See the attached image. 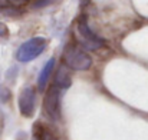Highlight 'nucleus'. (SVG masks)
<instances>
[{
  "mask_svg": "<svg viewBox=\"0 0 148 140\" xmlns=\"http://www.w3.org/2000/svg\"><path fill=\"white\" fill-rule=\"evenodd\" d=\"M63 63L72 70H88L92 66V57L78 46H68L63 53Z\"/></svg>",
  "mask_w": 148,
  "mask_h": 140,
  "instance_id": "nucleus-1",
  "label": "nucleus"
},
{
  "mask_svg": "<svg viewBox=\"0 0 148 140\" xmlns=\"http://www.w3.org/2000/svg\"><path fill=\"white\" fill-rule=\"evenodd\" d=\"M48 46V40L45 37H32L25 42L16 51V59L20 63H27L40 56Z\"/></svg>",
  "mask_w": 148,
  "mask_h": 140,
  "instance_id": "nucleus-2",
  "label": "nucleus"
},
{
  "mask_svg": "<svg viewBox=\"0 0 148 140\" xmlns=\"http://www.w3.org/2000/svg\"><path fill=\"white\" fill-rule=\"evenodd\" d=\"M60 87L53 85L45 97V110L53 122L60 119Z\"/></svg>",
  "mask_w": 148,
  "mask_h": 140,
  "instance_id": "nucleus-3",
  "label": "nucleus"
},
{
  "mask_svg": "<svg viewBox=\"0 0 148 140\" xmlns=\"http://www.w3.org/2000/svg\"><path fill=\"white\" fill-rule=\"evenodd\" d=\"M36 109V92L32 87H25L19 96V110L22 116L32 117Z\"/></svg>",
  "mask_w": 148,
  "mask_h": 140,
  "instance_id": "nucleus-4",
  "label": "nucleus"
},
{
  "mask_svg": "<svg viewBox=\"0 0 148 140\" xmlns=\"http://www.w3.org/2000/svg\"><path fill=\"white\" fill-rule=\"evenodd\" d=\"M78 30H79L81 36L84 37L85 46L88 47V49H99V47H102L105 45L103 40H102L101 37H98V36L89 29V26L86 24L85 19L79 20V23H78Z\"/></svg>",
  "mask_w": 148,
  "mask_h": 140,
  "instance_id": "nucleus-5",
  "label": "nucleus"
},
{
  "mask_svg": "<svg viewBox=\"0 0 148 140\" xmlns=\"http://www.w3.org/2000/svg\"><path fill=\"white\" fill-rule=\"evenodd\" d=\"M53 67H55V59H50L49 62L45 64V67L42 69V72H40V74L38 77V89L39 90H45V87H46V85L49 82V76L52 73V70H53Z\"/></svg>",
  "mask_w": 148,
  "mask_h": 140,
  "instance_id": "nucleus-6",
  "label": "nucleus"
},
{
  "mask_svg": "<svg viewBox=\"0 0 148 140\" xmlns=\"http://www.w3.org/2000/svg\"><path fill=\"white\" fill-rule=\"evenodd\" d=\"M55 85L58 87H60V89H68L71 86V76H69V73H68L65 66H62L58 70L56 77H55Z\"/></svg>",
  "mask_w": 148,
  "mask_h": 140,
  "instance_id": "nucleus-7",
  "label": "nucleus"
},
{
  "mask_svg": "<svg viewBox=\"0 0 148 140\" xmlns=\"http://www.w3.org/2000/svg\"><path fill=\"white\" fill-rule=\"evenodd\" d=\"M10 99V92L6 89V87H3V86H0V101H7Z\"/></svg>",
  "mask_w": 148,
  "mask_h": 140,
  "instance_id": "nucleus-8",
  "label": "nucleus"
},
{
  "mask_svg": "<svg viewBox=\"0 0 148 140\" xmlns=\"http://www.w3.org/2000/svg\"><path fill=\"white\" fill-rule=\"evenodd\" d=\"M7 36H9V29H7V26L0 22V37H7Z\"/></svg>",
  "mask_w": 148,
  "mask_h": 140,
  "instance_id": "nucleus-9",
  "label": "nucleus"
},
{
  "mask_svg": "<svg viewBox=\"0 0 148 140\" xmlns=\"http://www.w3.org/2000/svg\"><path fill=\"white\" fill-rule=\"evenodd\" d=\"M40 135H42V139L43 140H58L50 132H40Z\"/></svg>",
  "mask_w": 148,
  "mask_h": 140,
  "instance_id": "nucleus-10",
  "label": "nucleus"
},
{
  "mask_svg": "<svg viewBox=\"0 0 148 140\" xmlns=\"http://www.w3.org/2000/svg\"><path fill=\"white\" fill-rule=\"evenodd\" d=\"M38 140H43V139H42V135H39V137H38Z\"/></svg>",
  "mask_w": 148,
  "mask_h": 140,
  "instance_id": "nucleus-11",
  "label": "nucleus"
}]
</instances>
